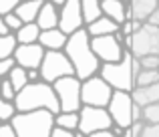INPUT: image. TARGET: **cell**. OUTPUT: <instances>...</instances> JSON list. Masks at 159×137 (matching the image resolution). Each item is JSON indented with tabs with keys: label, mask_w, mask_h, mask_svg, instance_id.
<instances>
[{
	"label": "cell",
	"mask_w": 159,
	"mask_h": 137,
	"mask_svg": "<svg viewBox=\"0 0 159 137\" xmlns=\"http://www.w3.org/2000/svg\"><path fill=\"white\" fill-rule=\"evenodd\" d=\"M16 65V59L14 57H8V59H2L0 61V79H6L8 75H10L12 67Z\"/></svg>",
	"instance_id": "34"
},
{
	"label": "cell",
	"mask_w": 159,
	"mask_h": 137,
	"mask_svg": "<svg viewBox=\"0 0 159 137\" xmlns=\"http://www.w3.org/2000/svg\"><path fill=\"white\" fill-rule=\"evenodd\" d=\"M20 0H0V16L8 14V12H12L16 8V4H18Z\"/></svg>",
	"instance_id": "37"
},
{
	"label": "cell",
	"mask_w": 159,
	"mask_h": 137,
	"mask_svg": "<svg viewBox=\"0 0 159 137\" xmlns=\"http://www.w3.org/2000/svg\"><path fill=\"white\" fill-rule=\"evenodd\" d=\"M39 71H40V79L47 83H54L61 77H66V75H75V67L65 51H47Z\"/></svg>",
	"instance_id": "8"
},
{
	"label": "cell",
	"mask_w": 159,
	"mask_h": 137,
	"mask_svg": "<svg viewBox=\"0 0 159 137\" xmlns=\"http://www.w3.org/2000/svg\"><path fill=\"white\" fill-rule=\"evenodd\" d=\"M58 10H61V8H58L57 4L44 0L39 16H36V24H39L43 30H47V28H57L58 26Z\"/></svg>",
	"instance_id": "19"
},
{
	"label": "cell",
	"mask_w": 159,
	"mask_h": 137,
	"mask_svg": "<svg viewBox=\"0 0 159 137\" xmlns=\"http://www.w3.org/2000/svg\"><path fill=\"white\" fill-rule=\"evenodd\" d=\"M54 115L51 109L16 111L10 119L18 137H51L54 127Z\"/></svg>",
	"instance_id": "4"
},
{
	"label": "cell",
	"mask_w": 159,
	"mask_h": 137,
	"mask_svg": "<svg viewBox=\"0 0 159 137\" xmlns=\"http://www.w3.org/2000/svg\"><path fill=\"white\" fill-rule=\"evenodd\" d=\"M143 131H145V121L139 119V121H133L131 127L125 129V137H143Z\"/></svg>",
	"instance_id": "32"
},
{
	"label": "cell",
	"mask_w": 159,
	"mask_h": 137,
	"mask_svg": "<svg viewBox=\"0 0 159 137\" xmlns=\"http://www.w3.org/2000/svg\"><path fill=\"white\" fill-rule=\"evenodd\" d=\"M141 119L145 121V125H153V123H159V103H149V105L143 107V115Z\"/></svg>",
	"instance_id": "27"
},
{
	"label": "cell",
	"mask_w": 159,
	"mask_h": 137,
	"mask_svg": "<svg viewBox=\"0 0 159 137\" xmlns=\"http://www.w3.org/2000/svg\"><path fill=\"white\" fill-rule=\"evenodd\" d=\"M131 97L137 105L145 107L149 103H159V81L151 83V85H135L131 91Z\"/></svg>",
	"instance_id": "16"
},
{
	"label": "cell",
	"mask_w": 159,
	"mask_h": 137,
	"mask_svg": "<svg viewBox=\"0 0 159 137\" xmlns=\"http://www.w3.org/2000/svg\"><path fill=\"white\" fill-rule=\"evenodd\" d=\"M65 53L69 55L70 63L75 67V75L79 79H87L99 73L101 69V59L95 55L93 44H91V34L87 28H79L77 32L69 34V40L65 44Z\"/></svg>",
	"instance_id": "1"
},
{
	"label": "cell",
	"mask_w": 159,
	"mask_h": 137,
	"mask_svg": "<svg viewBox=\"0 0 159 137\" xmlns=\"http://www.w3.org/2000/svg\"><path fill=\"white\" fill-rule=\"evenodd\" d=\"M113 133H115V135H125V127L115 125V123H113Z\"/></svg>",
	"instance_id": "40"
},
{
	"label": "cell",
	"mask_w": 159,
	"mask_h": 137,
	"mask_svg": "<svg viewBox=\"0 0 159 137\" xmlns=\"http://www.w3.org/2000/svg\"><path fill=\"white\" fill-rule=\"evenodd\" d=\"M113 89L111 85L101 77V75H93V77L83 79L81 85V97H83V105H93V107H107L111 101Z\"/></svg>",
	"instance_id": "7"
},
{
	"label": "cell",
	"mask_w": 159,
	"mask_h": 137,
	"mask_svg": "<svg viewBox=\"0 0 159 137\" xmlns=\"http://www.w3.org/2000/svg\"><path fill=\"white\" fill-rule=\"evenodd\" d=\"M47 48L40 43H28V44H18L14 51L16 65L24 69H40V63L44 59Z\"/></svg>",
	"instance_id": "13"
},
{
	"label": "cell",
	"mask_w": 159,
	"mask_h": 137,
	"mask_svg": "<svg viewBox=\"0 0 159 137\" xmlns=\"http://www.w3.org/2000/svg\"><path fill=\"white\" fill-rule=\"evenodd\" d=\"M81 8H83V16L85 22H93L99 16H103V8H101V0H81Z\"/></svg>",
	"instance_id": "23"
},
{
	"label": "cell",
	"mask_w": 159,
	"mask_h": 137,
	"mask_svg": "<svg viewBox=\"0 0 159 137\" xmlns=\"http://www.w3.org/2000/svg\"><path fill=\"white\" fill-rule=\"evenodd\" d=\"M44 0H20L16 4L14 12L20 16L22 22H36V16H39L40 8H43Z\"/></svg>",
	"instance_id": "20"
},
{
	"label": "cell",
	"mask_w": 159,
	"mask_h": 137,
	"mask_svg": "<svg viewBox=\"0 0 159 137\" xmlns=\"http://www.w3.org/2000/svg\"><path fill=\"white\" fill-rule=\"evenodd\" d=\"M133 105H135V101H133L129 91H115L111 101H109V105H107L109 113H111V117H113V123L125 127V129L131 127V123H133Z\"/></svg>",
	"instance_id": "10"
},
{
	"label": "cell",
	"mask_w": 159,
	"mask_h": 137,
	"mask_svg": "<svg viewBox=\"0 0 159 137\" xmlns=\"http://www.w3.org/2000/svg\"><path fill=\"white\" fill-rule=\"evenodd\" d=\"M131 36H133V43H131L129 51L137 59L143 57V55H159V24H153L147 20Z\"/></svg>",
	"instance_id": "9"
},
{
	"label": "cell",
	"mask_w": 159,
	"mask_h": 137,
	"mask_svg": "<svg viewBox=\"0 0 159 137\" xmlns=\"http://www.w3.org/2000/svg\"><path fill=\"white\" fill-rule=\"evenodd\" d=\"M159 8V0H129V10H131V18L147 22Z\"/></svg>",
	"instance_id": "17"
},
{
	"label": "cell",
	"mask_w": 159,
	"mask_h": 137,
	"mask_svg": "<svg viewBox=\"0 0 159 137\" xmlns=\"http://www.w3.org/2000/svg\"><path fill=\"white\" fill-rule=\"evenodd\" d=\"M79 115H81V121H79L77 137H91L99 129H113V117L107 107L83 105Z\"/></svg>",
	"instance_id": "5"
},
{
	"label": "cell",
	"mask_w": 159,
	"mask_h": 137,
	"mask_svg": "<svg viewBox=\"0 0 159 137\" xmlns=\"http://www.w3.org/2000/svg\"><path fill=\"white\" fill-rule=\"evenodd\" d=\"M8 32H10V30L6 28V24H4V18L0 16V34H8Z\"/></svg>",
	"instance_id": "41"
},
{
	"label": "cell",
	"mask_w": 159,
	"mask_h": 137,
	"mask_svg": "<svg viewBox=\"0 0 159 137\" xmlns=\"http://www.w3.org/2000/svg\"><path fill=\"white\" fill-rule=\"evenodd\" d=\"M141 20H135V18H127L125 22H121V32H123L125 36H129V34H135L137 30L141 28Z\"/></svg>",
	"instance_id": "31"
},
{
	"label": "cell",
	"mask_w": 159,
	"mask_h": 137,
	"mask_svg": "<svg viewBox=\"0 0 159 137\" xmlns=\"http://www.w3.org/2000/svg\"><path fill=\"white\" fill-rule=\"evenodd\" d=\"M28 79L30 81H40V71L39 69H28Z\"/></svg>",
	"instance_id": "39"
},
{
	"label": "cell",
	"mask_w": 159,
	"mask_h": 137,
	"mask_svg": "<svg viewBox=\"0 0 159 137\" xmlns=\"http://www.w3.org/2000/svg\"><path fill=\"white\" fill-rule=\"evenodd\" d=\"M85 16H83L81 0H66L58 10V28L66 34H73L79 28H85Z\"/></svg>",
	"instance_id": "12"
},
{
	"label": "cell",
	"mask_w": 159,
	"mask_h": 137,
	"mask_svg": "<svg viewBox=\"0 0 159 137\" xmlns=\"http://www.w3.org/2000/svg\"><path fill=\"white\" fill-rule=\"evenodd\" d=\"M16 93L18 91L14 89V85L10 83V79H0V97H4V99H8V101H14V97H16Z\"/></svg>",
	"instance_id": "29"
},
{
	"label": "cell",
	"mask_w": 159,
	"mask_h": 137,
	"mask_svg": "<svg viewBox=\"0 0 159 137\" xmlns=\"http://www.w3.org/2000/svg\"><path fill=\"white\" fill-rule=\"evenodd\" d=\"M141 71L139 59L131 51H125V57L117 63H103L99 69V75L113 87L115 91H129L135 87V75Z\"/></svg>",
	"instance_id": "3"
},
{
	"label": "cell",
	"mask_w": 159,
	"mask_h": 137,
	"mask_svg": "<svg viewBox=\"0 0 159 137\" xmlns=\"http://www.w3.org/2000/svg\"><path fill=\"white\" fill-rule=\"evenodd\" d=\"M8 79H10V83L14 85V89H16V91L24 89V87L30 83V79H28V69L20 67V65H14V67H12L10 75H8Z\"/></svg>",
	"instance_id": "25"
},
{
	"label": "cell",
	"mask_w": 159,
	"mask_h": 137,
	"mask_svg": "<svg viewBox=\"0 0 159 137\" xmlns=\"http://www.w3.org/2000/svg\"><path fill=\"white\" fill-rule=\"evenodd\" d=\"M81 85L83 81L77 75H66V77H61L58 81L52 83L58 103H61V111H81L83 107Z\"/></svg>",
	"instance_id": "6"
},
{
	"label": "cell",
	"mask_w": 159,
	"mask_h": 137,
	"mask_svg": "<svg viewBox=\"0 0 159 137\" xmlns=\"http://www.w3.org/2000/svg\"><path fill=\"white\" fill-rule=\"evenodd\" d=\"M79 121H81L79 111H58V113L54 115V125H62V127H66V129L75 131V133H77V129H79Z\"/></svg>",
	"instance_id": "22"
},
{
	"label": "cell",
	"mask_w": 159,
	"mask_h": 137,
	"mask_svg": "<svg viewBox=\"0 0 159 137\" xmlns=\"http://www.w3.org/2000/svg\"><path fill=\"white\" fill-rule=\"evenodd\" d=\"M141 69H159V55H143L139 57Z\"/></svg>",
	"instance_id": "33"
},
{
	"label": "cell",
	"mask_w": 159,
	"mask_h": 137,
	"mask_svg": "<svg viewBox=\"0 0 159 137\" xmlns=\"http://www.w3.org/2000/svg\"><path fill=\"white\" fill-rule=\"evenodd\" d=\"M2 18H4V24H6V28H8L10 32H16V30H18V28L24 24L22 20H20V16L16 14L14 10H12V12H8V14H4Z\"/></svg>",
	"instance_id": "30"
},
{
	"label": "cell",
	"mask_w": 159,
	"mask_h": 137,
	"mask_svg": "<svg viewBox=\"0 0 159 137\" xmlns=\"http://www.w3.org/2000/svg\"><path fill=\"white\" fill-rule=\"evenodd\" d=\"M103 14L113 18L115 22H125L127 18H131V10H129V2L125 0H101Z\"/></svg>",
	"instance_id": "14"
},
{
	"label": "cell",
	"mask_w": 159,
	"mask_h": 137,
	"mask_svg": "<svg viewBox=\"0 0 159 137\" xmlns=\"http://www.w3.org/2000/svg\"><path fill=\"white\" fill-rule=\"evenodd\" d=\"M91 44H93L95 55L101 59V63H117L125 57V51H127L115 34L91 36Z\"/></svg>",
	"instance_id": "11"
},
{
	"label": "cell",
	"mask_w": 159,
	"mask_h": 137,
	"mask_svg": "<svg viewBox=\"0 0 159 137\" xmlns=\"http://www.w3.org/2000/svg\"><path fill=\"white\" fill-rule=\"evenodd\" d=\"M18 47V40H16L14 32H8V34H0V61L8 59V57H14V51Z\"/></svg>",
	"instance_id": "24"
},
{
	"label": "cell",
	"mask_w": 159,
	"mask_h": 137,
	"mask_svg": "<svg viewBox=\"0 0 159 137\" xmlns=\"http://www.w3.org/2000/svg\"><path fill=\"white\" fill-rule=\"evenodd\" d=\"M85 28H87V32H89L91 36H103V34H115L117 30H121V24L103 14V16H99L97 20L89 22Z\"/></svg>",
	"instance_id": "18"
},
{
	"label": "cell",
	"mask_w": 159,
	"mask_h": 137,
	"mask_svg": "<svg viewBox=\"0 0 159 137\" xmlns=\"http://www.w3.org/2000/svg\"><path fill=\"white\" fill-rule=\"evenodd\" d=\"M14 105L18 111H32V109H51L52 113L61 111L57 91L52 83L47 81H30L24 89H20L14 97Z\"/></svg>",
	"instance_id": "2"
},
{
	"label": "cell",
	"mask_w": 159,
	"mask_h": 137,
	"mask_svg": "<svg viewBox=\"0 0 159 137\" xmlns=\"http://www.w3.org/2000/svg\"><path fill=\"white\" fill-rule=\"evenodd\" d=\"M125 2H129V0H125Z\"/></svg>",
	"instance_id": "44"
},
{
	"label": "cell",
	"mask_w": 159,
	"mask_h": 137,
	"mask_svg": "<svg viewBox=\"0 0 159 137\" xmlns=\"http://www.w3.org/2000/svg\"><path fill=\"white\" fill-rule=\"evenodd\" d=\"M159 81V69H141L135 75V85H151Z\"/></svg>",
	"instance_id": "26"
},
{
	"label": "cell",
	"mask_w": 159,
	"mask_h": 137,
	"mask_svg": "<svg viewBox=\"0 0 159 137\" xmlns=\"http://www.w3.org/2000/svg\"><path fill=\"white\" fill-rule=\"evenodd\" d=\"M149 22H153V24H159V8H157L155 12H153V16L149 18Z\"/></svg>",
	"instance_id": "42"
},
{
	"label": "cell",
	"mask_w": 159,
	"mask_h": 137,
	"mask_svg": "<svg viewBox=\"0 0 159 137\" xmlns=\"http://www.w3.org/2000/svg\"><path fill=\"white\" fill-rule=\"evenodd\" d=\"M51 137H77V133L70 131V129H66V127H62V125H54Z\"/></svg>",
	"instance_id": "36"
},
{
	"label": "cell",
	"mask_w": 159,
	"mask_h": 137,
	"mask_svg": "<svg viewBox=\"0 0 159 137\" xmlns=\"http://www.w3.org/2000/svg\"><path fill=\"white\" fill-rule=\"evenodd\" d=\"M143 137H159V123H153V125H145Z\"/></svg>",
	"instance_id": "38"
},
{
	"label": "cell",
	"mask_w": 159,
	"mask_h": 137,
	"mask_svg": "<svg viewBox=\"0 0 159 137\" xmlns=\"http://www.w3.org/2000/svg\"><path fill=\"white\" fill-rule=\"evenodd\" d=\"M40 32H43V28H40L36 22H24L14 34H16L18 44H28V43H39Z\"/></svg>",
	"instance_id": "21"
},
{
	"label": "cell",
	"mask_w": 159,
	"mask_h": 137,
	"mask_svg": "<svg viewBox=\"0 0 159 137\" xmlns=\"http://www.w3.org/2000/svg\"><path fill=\"white\" fill-rule=\"evenodd\" d=\"M0 137H18L10 121H0Z\"/></svg>",
	"instance_id": "35"
},
{
	"label": "cell",
	"mask_w": 159,
	"mask_h": 137,
	"mask_svg": "<svg viewBox=\"0 0 159 137\" xmlns=\"http://www.w3.org/2000/svg\"><path fill=\"white\" fill-rule=\"evenodd\" d=\"M16 105L14 101H8V99L0 97V121H10L12 117L16 115Z\"/></svg>",
	"instance_id": "28"
},
{
	"label": "cell",
	"mask_w": 159,
	"mask_h": 137,
	"mask_svg": "<svg viewBox=\"0 0 159 137\" xmlns=\"http://www.w3.org/2000/svg\"><path fill=\"white\" fill-rule=\"evenodd\" d=\"M69 40V34L61 28H47V30L40 32L39 43L43 44L47 51H65V44Z\"/></svg>",
	"instance_id": "15"
},
{
	"label": "cell",
	"mask_w": 159,
	"mask_h": 137,
	"mask_svg": "<svg viewBox=\"0 0 159 137\" xmlns=\"http://www.w3.org/2000/svg\"><path fill=\"white\" fill-rule=\"evenodd\" d=\"M48 2H52V4H57V6H58V8H61V6H62V4H65V2H66V0H48Z\"/></svg>",
	"instance_id": "43"
}]
</instances>
